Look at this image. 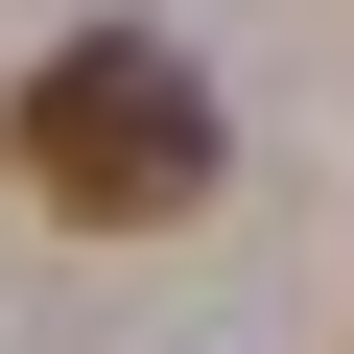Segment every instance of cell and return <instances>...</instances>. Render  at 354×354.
Wrapping results in <instances>:
<instances>
[{
	"label": "cell",
	"instance_id": "6da1fadb",
	"mask_svg": "<svg viewBox=\"0 0 354 354\" xmlns=\"http://www.w3.org/2000/svg\"><path fill=\"white\" fill-rule=\"evenodd\" d=\"M0 165H24L48 213H95V236H165V213L213 189V71H189V48H142V24H95V48L24 71Z\"/></svg>",
	"mask_w": 354,
	"mask_h": 354
}]
</instances>
